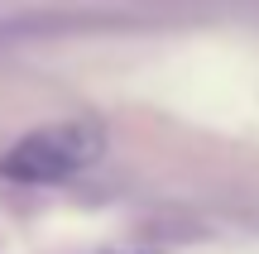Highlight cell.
<instances>
[{
  "mask_svg": "<svg viewBox=\"0 0 259 254\" xmlns=\"http://www.w3.org/2000/svg\"><path fill=\"white\" fill-rule=\"evenodd\" d=\"M106 154V130L96 120H63L34 130L0 159V173L15 182H63L72 173L92 168Z\"/></svg>",
  "mask_w": 259,
  "mask_h": 254,
  "instance_id": "cell-1",
  "label": "cell"
}]
</instances>
